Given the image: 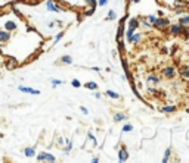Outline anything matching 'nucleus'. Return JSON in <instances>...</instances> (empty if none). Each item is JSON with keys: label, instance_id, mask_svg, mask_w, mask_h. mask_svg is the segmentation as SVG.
I'll return each mask as SVG.
<instances>
[{"label": "nucleus", "instance_id": "obj_1", "mask_svg": "<svg viewBox=\"0 0 189 163\" xmlns=\"http://www.w3.org/2000/svg\"><path fill=\"white\" fill-rule=\"evenodd\" d=\"M5 66H6V69L12 71V69H15V68L18 66V60L15 59V57L9 56V57H6V60H5Z\"/></svg>", "mask_w": 189, "mask_h": 163}, {"label": "nucleus", "instance_id": "obj_2", "mask_svg": "<svg viewBox=\"0 0 189 163\" xmlns=\"http://www.w3.org/2000/svg\"><path fill=\"white\" fill-rule=\"evenodd\" d=\"M37 160L39 162H56V157H53L49 153H40L37 156Z\"/></svg>", "mask_w": 189, "mask_h": 163}, {"label": "nucleus", "instance_id": "obj_3", "mask_svg": "<svg viewBox=\"0 0 189 163\" xmlns=\"http://www.w3.org/2000/svg\"><path fill=\"white\" fill-rule=\"evenodd\" d=\"M167 25H168V19L167 18H157V21L154 22V27L158 28V30H163Z\"/></svg>", "mask_w": 189, "mask_h": 163}, {"label": "nucleus", "instance_id": "obj_4", "mask_svg": "<svg viewBox=\"0 0 189 163\" xmlns=\"http://www.w3.org/2000/svg\"><path fill=\"white\" fill-rule=\"evenodd\" d=\"M182 30H183V25L180 24H174L170 27V33L173 34V35H179V34H182Z\"/></svg>", "mask_w": 189, "mask_h": 163}, {"label": "nucleus", "instance_id": "obj_5", "mask_svg": "<svg viewBox=\"0 0 189 163\" xmlns=\"http://www.w3.org/2000/svg\"><path fill=\"white\" fill-rule=\"evenodd\" d=\"M163 73H164V76H167V78H173L176 75V71H174L173 66H165L164 69H163Z\"/></svg>", "mask_w": 189, "mask_h": 163}, {"label": "nucleus", "instance_id": "obj_6", "mask_svg": "<svg viewBox=\"0 0 189 163\" xmlns=\"http://www.w3.org/2000/svg\"><path fill=\"white\" fill-rule=\"evenodd\" d=\"M46 6H47V9H49L50 12H61V10H62L59 6H56V3H55L53 0H47Z\"/></svg>", "mask_w": 189, "mask_h": 163}, {"label": "nucleus", "instance_id": "obj_7", "mask_svg": "<svg viewBox=\"0 0 189 163\" xmlns=\"http://www.w3.org/2000/svg\"><path fill=\"white\" fill-rule=\"evenodd\" d=\"M118 159H120V162H126L127 159H129V153H127V148L126 147H121V150H120V153H118Z\"/></svg>", "mask_w": 189, "mask_h": 163}, {"label": "nucleus", "instance_id": "obj_8", "mask_svg": "<svg viewBox=\"0 0 189 163\" xmlns=\"http://www.w3.org/2000/svg\"><path fill=\"white\" fill-rule=\"evenodd\" d=\"M18 90L22 91V93L34 94V96H39V94H40V91H39V90H33V88H28V87H18Z\"/></svg>", "mask_w": 189, "mask_h": 163}, {"label": "nucleus", "instance_id": "obj_9", "mask_svg": "<svg viewBox=\"0 0 189 163\" xmlns=\"http://www.w3.org/2000/svg\"><path fill=\"white\" fill-rule=\"evenodd\" d=\"M179 72H180V75L183 76V78H185V80H189V66H188V65L180 66Z\"/></svg>", "mask_w": 189, "mask_h": 163}, {"label": "nucleus", "instance_id": "obj_10", "mask_svg": "<svg viewBox=\"0 0 189 163\" xmlns=\"http://www.w3.org/2000/svg\"><path fill=\"white\" fill-rule=\"evenodd\" d=\"M10 40V34H9V31H0V41L2 43H6V41Z\"/></svg>", "mask_w": 189, "mask_h": 163}, {"label": "nucleus", "instance_id": "obj_11", "mask_svg": "<svg viewBox=\"0 0 189 163\" xmlns=\"http://www.w3.org/2000/svg\"><path fill=\"white\" fill-rule=\"evenodd\" d=\"M5 30L9 31V33H10V31H15V30H17V24H15L13 21H8V22L5 24Z\"/></svg>", "mask_w": 189, "mask_h": 163}, {"label": "nucleus", "instance_id": "obj_12", "mask_svg": "<svg viewBox=\"0 0 189 163\" xmlns=\"http://www.w3.org/2000/svg\"><path fill=\"white\" fill-rule=\"evenodd\" d=\"M124 119H127V115H124V113H117L114 116L115 122H120V121H124Z\"/></svg>", "mask_w": 189, "mask_h": 163}, {"label": "nucleus", "instance_id": "obj_13", "mask_svg": "<svg viewBox=\"0 0 189 163\" xmlns=\"http://www.w3.org/2000/svg\"><path fill=\"white\" fill-rule=\"evenodd\" d=\"M84 87H86L87 90H96V88H98V84H96V82H86Z\"/></svg>", "mask_w": 189, "mask_h": 163}, {"label": "nucleus", "instance_id": "obj_14", "mask_svg": "<svg viewBox=\"0 0 189 163\" xmlns=\"http://www.w3.org/2000/svg\"><path fill=\"white\" fill-rule=\"evenodd\" d=\"M129 27H132V28H134V30H136V28L139 27V21H138L136 18H132V19H130V22H129Z\"/></svg>", "mask_w": 189, "mask_h": 163}, {"label": "nucleus", "instance_id": "obj_15", "mask_svg": "<svg viewBox=\"0 0 189 163\" xmlns=\"http://www.w3.org/2000/svg\"><path fill=\"white\" fill-rule=\"evenodd\" d=\"M174 6H176V8H186L188 3L183 2V0H176V2H174Z\"/></svg>", "mask_w": 189, "mask_h": 163}, {"label": "nucleus", "instance_id": "obj_16", "mask_svg": "<svg viewBox=\"0 0 189 163\" xmlns=\"http://www.w3.org/2000/svg\"><path fill=\"white\" fill-rule=\"evenodd\" d=\"M158 81H160V78L155 76V75H149L148 76V84H157Z\"/></svg>", "mask_w": 189, "mask_h": 163}, {"label": "nucleus", "instance_id": "obj_17", "mask_svg": "<svg viewBox=\"0 0 189 163\" xmlns=\"http://www.w3.org/2000/svg\"><path fill=\"white\" fill-rule=\"evenodd\" d=\"M24 154L27 156V157H34V148H25L24 150Z\"/></svg>", "mask_w": 189, "mask_h": 163}, {"label": "nucleus", "instance_id": "obj_18", "mask_svg": "<svg viewBox=\"0 0 189 163\" xmlns=\"http://www.w3.org/2000/svg\"><path fill=\"white\" fill-rule=\"evenodd\" d=\"M61 60H62L65 65H71V63H73V59H71L70 56H62L61 57Z\"/></svg>", "mask_w": 189, "mask_h": 163}, {"label": "nucleus", "instance_id": "obj_19", "mask_svg": "<svg viewBox=\"0 0 189 163\" xmlns=\"http://www.w3.org/2000/svg\"><path fill=\"white\" fill-rule=\"evenodd\" d=\"M140 40V34H134V35H132L130 38H129V43L132 41V43H139Z\"/></svg>", "mask_w": 189, "mask_h": 163}, {"label": "nucleus", "instance_id": "obj_20", "mask_svg": "<svg viewBox=\"0 0 189 163\" xmlns=\"http://www.w3.org/2000/svg\"><path fill=\"white\" fill-rule=\"evenodd\" d=\"M179 24L183 25V27H186V25H189V15L188 16H183L180 18V21H179Z\"/></svg>", "mask_w": 189, "mask_h": 163}, {"label": "nucleus", "instance_id": "obj_21", "mask_svg": "<svg viewBox=\"0 0 189 163\" xmlns=\"http://www.w3.org/2000/svg\"><path fill=\"white\" fill-rule=\"evenodd\" d=\"M115 18H117V13H115L114 10H109V12H108L107 19H108V21H114Z\"/></svg>", "mask_w": 189, "mask_h": 163}, {"label": "nucleus", "instance_id": "obj_22", "mask_svg": "<svg viewBox=\"0 0 189 163\" xmlns=\"http://www.w3.org/2000/svg\"><path fill=\"white\" fill-rule=\"evenodd\" d=\"M176 110V107L174 106H165L164 109H163V112H165V113H173Z\"/></svg>", "mask_w": 189, "mask_h": 163}, {"label": "nucleus", "instance_id": "obj_23", "mask_svg": "<svg viewBox=\"0 0 189 163\" xmlns=\"http://www.w3.org/2000/svg\"><path fill=\"white\" fill-rule=\"evenodd\" d=\"M133 34H134V28H132V27H129V30H127V33H126V37H127V41H129V38L132 37Z\"/></svg>", "mask_w": 189, "mask_h": 163}, {"label": "nucleus", "instance_id": "obj_24", "mask_svg": "<svg viewBox=\"0 0 189 163\" xmlns=\"http://www.w3.org/2000/svg\"><path fill=\"white\" fill-rule=\"evenodd\" d=\"M107 94L109 96V97H112V98H120V96H118L117 93H114V91H111V90H108Z\"/></svg>", "mask_w": 189, "mask_h": 163}, {"label": "nucleus", "instance_id": "obj_25", "mask_svg": "<svg viewBox=\"0 0 189 163\" xmlns=\"http://www.w3.org/2000/svg\"><path fill=\"white\" fill-rule=\"evenodd\" d=\"M170 151H172V150H170V148H167V150H165V154H164V159H163V162H168V157H170Z\"/></svg>", "mask_w": 189, "mask_h": 163}, {"label": "nucleus", "instance_id": "obj_26", "mask_svg": "<svg viewBox=\"0 0 189 163\" xmlns=\"http://www.w3.org/2000/svg\"><path fill=\"white\" fill-rule=\"evenodd\" d=\"M86 3H87L89 6H92V8L96 9V0H86Z\"/></svg>", "mask_w": 189, "mask_h": 163}, {"label": "nucleus", "instance_id": "obj_27", "mask_svg": "<svg viewBox=\"0 0 189 163\" xmlns=\"http://www.w3.org/2000/svg\"><path fill=\"white\" fill-rule=\"evenodd\" d=\"M132 129H133V126L132 125H129V123L123 126V132H129V131H132Z\"/></svg>", "mask_w": 189, "mask_h": 163}, {"label": "nucleus", "instance_id": "obj_28", "mask_svg": "<svg viewBox=\"0 0 189 163\" xmlns=\"http://www.w3.org/2000/svg\"><path fill=\"white\" fill-rule=\"evenodd\" d=\"M71 84H73V87H75V88H78V87L81 85V84H80V81H78V80H73V82H71Z\"/></svg>", "mask_w": 189, "mask_h": 163}, {"label": "nucleus", "instance_id": "obj_29", "mask_svg": "<svg viewBox=\"0 0 189 163\" xmlns=\"http://www.w3.org/2000/svg\"><path fill=\"white\" fill-rule=\"evenodd\" d=\"M62 37H64V33H59V34H58V35H56V38H55V41H53V44H56L58 41H59L61 38H62Z\"/></svg>", "mask_w": 189, "mask_h": 163}, {"label": "nucleus", "instance_id": "obj_30", "mask_svg": "<svg viewBox=\"0 0 189 163\" xmlns=\"http://www.w3.org/2000/svg\"><path fill=\"white\" fill-rule=\"evenodd\" d=\"M61 84H64V81H61V80H52V85H61Z\"/></svg>", "mask_w": 189, "mask_h": 163}, {"label": "nucleus", "instance_id": "obj_31", "mask_svg": "<svg viewBox=\"0 0 189 163\" xmlns=\"http://www.w3.org/2000/svg\"><path fill=\"white\" fill-rule=\"evenodd\" d=\"M148 19H149V22H151V24L154 25V22H155V21H157V16H154V15H149V16H148Z\"/></svg>", "mask_w": 189, "mask_h": 163}, {"label": "nucleus", "instance_id": "obj_32", "mask_svg": "<svg viewBox=\"0 0 189 163\" xmlns=\"http://www.w3.org/2000/svg\"><path fill=\"white\" fill-rule=\"evenodd\" d=\"M89 138H90L92 141H93V146H96V138L93 137V134H92V132H89Z\"/></svg>", "mask_w": 189, "mask_h": 163}, {"label": "nucleus", "instance_id": "obj_33", "mask_svg": "<svg viewBox=\"0 0 189 163\" xmlns=\"http://www.w3.org/2000/svg\"><path fill=\"white\" fill-rule=\"evenodd\" d=\"M98 3H99V6H105L108 3V0H98Z\"/></svg>", "mask_w": 189, "mask_h": 163}, {"label": "nucleus", "instance_id": "obj_34", "mask_svg": "<svg viewBox=\"0 0 189 163\" xmlns=\"http://www.w3.org/2000/svg\"><path fill=\"white\" fill-rule=\"evenodd\" d=\"M80 110H81V112H83V113H84V115H87V113H89V110H87V109H86V107H81V109H80Z\"/></svg>", "mask_w": 189, "mask_h": 163}, {"label": "nucleus", "instance_id": "obj_35", "mask_svg": "<svg viewBox=\"0 0 189 163\" xmlns=\"http://www.w3.org/2000/svg\"><path fill=\"white\" fill-rule=\"evenodd\" d=\"M92 162H93V163H98L99 159H98V157H93V159H92Z\"/></svg>", "mask_w": 189, "mask_h": 163}, {"label": "nucleus", "instance_id": "obj_36", "mask_svg": "<svg viewBox=\"0 0 189 163\" xmlns=\"http://www.w3.org/2000/svg\"><path fill=\"white\" fill-rule=\"evenodd\" d=\"M130 2H133V3H139L140 0H130Z\"/></svg>", "mask_w": 189, "mask_h": 163}, {"label": "nucleus", "instance_id": "obj_37", "mask_svg": "<svg viewBox=\"0 0 189 163\" xmlns=\"http://www.w3.org/2000/svg\"><path fill=\"white\" fill-rule=\"evenodd\" d=\"M188 137H189V132H188Z\"/></svg>", "mask_w": 189, "mask_h": 163}, {"label": "nucleus", "instance_id": "obj_38", "mask_svg": "<svg viewBox=\"0 0 189 163\" xmlns=\"http://www.w3.org/2000/svg\"><path fill=\"white\" fill-rule=\"evenodd\" d=\"M0 53H2V50H0Z\"/></svg>", "mask_w": 189, "mask_h": 163}, {"label": "nucleus", "instance_id": "obj_39", "mask_svg": "<svg viewBox=\"0 0 189 163\" xmlns=\"http://www.w3.org/2000/svg\"><path fill=\"white\" fill-rule=\"evenodd\" d=\"M188 112H189V110H188Z\"/></svg>", "mask_w": 189, "mask_h": 163}]
</instances>
